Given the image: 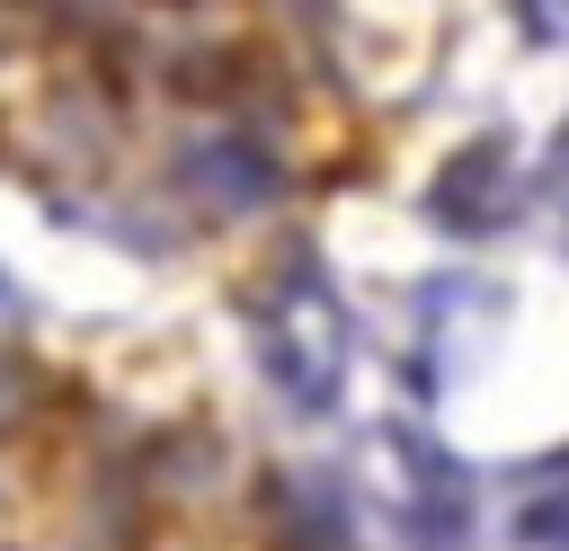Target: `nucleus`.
<instances>
[{
  "label": "nucleus",
  "instance_id": "20e7f679",
  "mask_svg": "<svg viewBox=\"0 0 569 551\" xmlns=\"http://www.w3.org/2000/svg\"><path fill=\"white\" fill-rule=\"evenodd\" d=\"M516 542H525V551H569V471H551V480L516 507Z\"/></svg>",
  "mask_w": 569,
  "mask_h": 551
},
{
  "label": "nucleus",
  "instance_id": "f03ea898",
  "mask_svg": "<svg viewBox=\"0 0 569 551\" xmlns=\"http://www.w3.org/2000/svg\"><path fill=\"white\" fill-rule=\"evenodd\" d=\"M382 462H391V515H400L409 551H462L471 542V471L427 427H382Z\"/></svg>",
  "mask_w": 569,
  "mask_h": 551
},
{
  "label": "nucleus",
  "instance_id": "f257e3e1",
  "mask_svg": "<svg viewBox=\"0 0 569 551\" xmlns=\"http://www.w3.org/2000/svg\"><path fill=\"white\" fill-rule=\"evenodd\" d=\"M258 364L293 409H311V418L338 409V391H347V302L311 258H293L258 293Z\"/></svg>",
  "mask_w": 569,
  "mask_h": 551
},
{
  "label": "nucleus",
  "instance_id": "7ed1b4c3",
  "mask_svg": "<svg viewBox=\"0 0 569 551\" xmlns=\"http://www.w3.org/2000/svg\"><path fill=\"white\" fill-rule=\"evenodd\" d=\"M525 213V178H516V151L507 133H480L462 151H445V169L427 178V222L453 231V240H489Z\"/></svg>",
  "mask_w": 569,
  "mask_h": 551
},
{
  "label": "nucleus",
  "instance_id": "423d86ee",
  "mask_svg": "<svg viewBox=\"0 0 569 551\" xmlns=\"http://www.w3.org/2000/svg\"><path fill=\"white\" fill-rule=\"evenodd\" d=\"M525 9V36H542V44H569V0H516Z\"/></svg>",
  "mask_w": 569,
  "mask_h": 551
},
{
  "label": "nucleus",
  "instance_id": "39448f33",
  "mask_svg": "<svg viewBox=\"0 0 569 551\" xmlns=\"http://www.w3.org/2000/svg\"><path fill=\"white\" fill-rule=\"evenodd\" d=\"M533 187H542V196H551V204L569 213V124L551 133V151H542V169H533Z\"/></svg>",
  "mask_w": 569,
  "mask_h": 551
}]
</instances>
